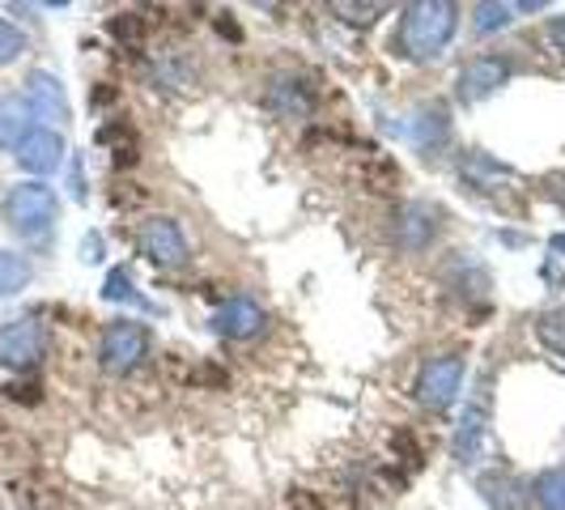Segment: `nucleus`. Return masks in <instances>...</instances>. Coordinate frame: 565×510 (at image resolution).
<instances>
[{
    "instance_id": "f257e3e1",
    "label": "nucleus",
    "mask_w": 565,
    "mask_h": 510,
    "mask_svg": "<svg viewBox=\"0 0 565 510\" xmlns=\"http://www.w3.org/2000/svg\"><path fill=\"white\" fill-rule=\"evenodd\" d=\"M459 30V9L443 4V0H422V4H408L404 18H399V52L408 60H438L447 52V43Z\"/></svg>"
},
{
    "instance_id": "f03ea898",
    "label": "nucleus",
    "mask_w": 565,
    "mask_h": 510,
    "mask_svg": "<svg viewBox=\"0 0 565 510\" xmlns=\"http://www.w3.org/2000/svg\"><path fill=\"white\" fill-rule=\"evenodd\" d=\"M0 213H4V226L13 230L18 238L39 243V238H47V234H52V226H56L60 200H56V192H52L47 183L30 179V183L9 188V196L0 200Z\"/></svg>"
},
{
    "instance_id": "7ed1b4c3",
    "label": "nucleus",
    "mask_w": 565,
    "mask_h": 510,
    "mask_svg": "<svg viewBox=\"0 0 565 510\" xmlns=\"http://www.w3.org/2000/svg\"><path fill=\"white\" fill-rule=\"evenodd\" d=\"M149 328L137 323V319H119V323H107V332L98 340V362L107 374H132L149 358Z\"/></svg>"
},
{
    "instance_id": "20e7f679",
    "label": "nucleus",
    "mask_w": 565,
    "mask_h": 510,
    "mask_svg": "<svg viewBox=\"0 0 565 510\" xmlns=\"http://www.w3.org/2000/svg\"><path fill=\"white\" fill-rule=\"evenodd\" d=\"M43 358H47V328H43L34 315L0 323V366L34 370Z\"/></svg>"
},
{
    "instance_id": "39448f33",
    "label": "nucleus",
    "mask_w": 565,
    "mask_h": 510,
    "mask_svg": "<svg viewBox=\"0 0 565 510\" xmlns=\"http://www.w3.org/2000/svg\"><path fill=\"white\" fill-rule=\"evenodd\" d=\"M489 417H493L489 413V379H481L477 392L463 404V417H459V429H455V459L463 468H472L484 455V447H489Z\"/></svg>"
},
{
    "instance_id": "423d86ee",
    "label": "nucleus",
    "mask_w": 565,
    "mask_h": 510,
    "mask_svg": "<svg viewBox=\"0 0 565 510\" xmlns=\"http://www.w3.org/2000/svg\"><path fill=\"white\" fill-rule=\"evenodd\" d=\"M459 387H463V353H438V358H429L422 379H417V396L434 413L451 408Z\"/></svg>"
},
{
    "instance_id": "0eeeda50",
    "label": "nucleus",
    "mask_w": 565,
    "mask_h": 510,
    "mask_svg": "<svg viewBox=\"0 0 565 510\" xmlns=\"http://www.w3.org/2000/svg\"><path fill=\"white\" fill-rule=\"evenodd\" d=\"M137 247L141 255L153 264V268H179L188 264V238H183V226L174 217H149L137 234Z\"/></svg>"
},
{
    "instance_id": "6e6552de",
    "label": "nucleus",
    "mask_w": 565,
    "mask_h": 510,
    "mask_svg": "<svg viewBox=\"0 0 565 510\" xmlns=\"http://www.w3.org/2000/svg\"><path fill=\"white\" fill-rule=\"evenodd\" d=\"M510 60L507 56H477L468 60L463 68H459V82H455V94L463 98V103H481L489 94H498L502 85L510 82Z\"/></svg>"
},
{
    "instance_id": "1a4fd4ad",
    "label": "nucleus",
    "mask_w": 565,
    "mask_h": 510,
    "mask_svg": "<svg viewBox=\"0 0 565 510\" xmlns=\"http://www.w3.org/2000/svg\"><path fill=\"white\" fill-rule=\"evenodd\" d=\"M438 217H443V213H438L434 204L408 200V204L396 213V243L404 247V252H425V247L438 238V230H443Z\"/></svg>"
},
{
    "instance_id": "9d476101",
    "label": "nucleus",
    "mask_w": 565,
    "mask_h": 510,
    "mask_svg": "<svg viewBox=\"0 0 565 510\" xmlns=\"http://www.w3.org/2000/svg\"><path fill=\"white\" fill-rule=\"evenodd\" d=\"M13 158H18V167L30 170V174H52V170H60V162H64V137H60L56 128L39 124V128H30L26 141L13 149Z\"/></svg>"
},
{
    "instance_id": "9b49d317",
    "label": "nucleus",
    "mask_w": 565,
    "mask_h": 510,
    "mask_svg": "<svg viewBox=\"0 0 565 510\" xmlns=\"http://www.w3.org/2000/svg\"><path fill=\"white\" fill-rule=\"evenodd\" d=\"M30 103V111L34 119H47V124H68V94H64V85H60L56 73H43V68H34L26 77V94H22Z\"/></svg>"
},
{
    "instance_id": "f8f14e48",
    "label": "nucleus",
    "mask_w": 565,
    "mask_h": 510,
    "mask_svg": "<svg viewBox=\"0 0 565 510\" xmlns=\"http://www.w3.org/2000/svg\"><path fill=\"white\" fill-rule=\"evenodd\" d=\"M264 323H268V315L259 302L252 298H230L222 311L213 315V332L226 340H252L264 332Z\"/></svg>"
},
{
    "instance_id": "ddd939ff",
    "label": "nucleus",
    "mask_w": 565,
    "mask_h": 510,
    "mask_svg": "<svg viewBox=\"0 0 565 510\" xmlns=\"http://www.w3.org/2000/svg\"><path fill=\"white\" fill-rule=\"evenodd\" d=\"M264 103H268V111L281 115V119H307L315 107V94L302 77H289V73H285V77H273Z\"/></svg>"
},
{
    "instance_id": "4468645a",
    "label": "nucleus",
    "mask_w": 565,
    "mask_h": 510,
    "mask_svg": "<svg viewBox=\"0 0 565 510\" xmlns=\"http://www.w3.org/2000/svg\"><path fill=\"white\" fill-rule=\"evenodd\" d=\"M34 128V111L22 94H4L0 98V149H18Z\"/></svg>"
},
{
    "instance_id": "2eb2a0df",
    "label": "nucleus",
    "mask_w": 565,
    "mask_h": 510,
    "mask_svg": "<svg viewBox=\"0 0 565 510\" xmlns=\"http://www.w3.org/2000/svg\"><path fill=\"white\" fill-rule=\"evenodd\" d=\"M34 277V264H30L26 255L18 252H0V298H13V294H22Z\"/></svg>"
},
{
    "instance_id": "dca6fc26",
    "label": "nucleus",
    "mask_w": 565,
    "mask_h": 510,
    "mask_svg": "<svg viewBox=\"0 0 565 510\" xmlns=\"http://www.w3.org/2000/svg\"><path fill=\"white\" fill-rule=\"evenodd\" d=\"M532 498L540 510H565V468H548L540 472L532 485Z\"/></svg>"
},
{
    "instance_id": "f3484780",
    "label": "nucleus",
    "mask_w": 565,
    "mask_h": 510,
    "mask_svg": "<svg viewBox=\"0 0 565 510\" xmlns=\"http://www.w3.org/2000/svg\"><path fill=\"white\" fill-rule=\"evenodd\" d=\"M536 340L548 349V353L565 358V307H553V311L540 315V319H536Z\"/></svg>"
},
{
    "instance_id": "a211bd4d",
    "label": "nucleus",
    "mask_w": 565,
    "mask_h": 510,
    "mask_svg": "<svg viewBox=\"0 0 565 510\" xmlns=\"http://www.w3.org/2000/svg\"><path fill=\"white\" fill-rule=\"evenodd\" d=\"M103 298H107V302H132V307H145V311H149V302L137 294V285H132V277H128V268H111V273H107Z\"/></svg>"
},
{
    "instance_id": "6ab92c4d",
    "label": "nucleus",
    "mask_w": 565,
    "mask_h": 510,
    "mask_svg": "<svg viewBox=\"0 0 565 510\" xmlns=\"http://www.w3.org/2000/svg\"><path fill=\"white\" fill-rule=\"evenodd\" d=\"M447 132H451V128H447V115L434 107L429 115H422V119H417V128H413V141L422 145V149H434L438 141H447Z\"/></svg>"
},
{
    "instance_id": "aec40b11",
    "label": "nucleus",
    "mask_w": 565,
    "mask_h": 510,
    "mask_svg": "<svg viewBox=\"0 0 565 510\" xmlns=\"http://www.w3.org/2000/svg\"><path fill=\"white\" fill-rule=\"evenodd\" d=\"M22 52H26V34L13 26V22H4V18H0V68H4V64H13Z\"/></svg>"
},
{
    "instance_id": "412c9836",
    "label": "nucleus",
    "mask_w": 565,
    "mask_h": 510,
    "mask_svg": "<svg viewBox=\"0 0 565 510\" xmlns=\"http://www.w3.org/2000/svg\"><path fill=\"white\" fill-rule=\"evenodd\" d=\"M510 4H481L477 9V34H493V30L510 26Z\"/></svg>"
},
{
    "instance_id": "4be33fe9",
    "label": "nucleus",
    "mask_w": 565,
    "mask_h": 510,
    "mask_svg": "<svg viewBox=\"0 0 565 510\" xmlns=\"http://www.w3.org/2000/svg\"><path fill=\"white\" fill-rule=\"evenodd\" d=\"M111 34H115V39H124V43H141V18H137V13H124V18H115Z\"/></svg>"
},
{
    "instance_id": "5701e85b",
    "label": "nucleus",
    "mask_w": 565,
    "mask_h": 510,
    "mask_svg": "<svg viewBox=\"0 0 565 510\" xmlns=\"http://www.w3.org/2000/svg\"><path fill=\"white\" fill-rule=\"evenodd\" d=\"M337 13H349V22H362V26H370V22L383 13V4H337Z\"/></svg>"
},
{
    "instance_id": "b1692460",
    "label": "nucleus",
    "mask_w": 565,
    "mask_h": 510,
    "mask_svg": "<svg viewBox=\"0 0 565 510\" xmlns=\"http://www.w3.org/2000/svg\"><path fill=\"white\" fill-rule=\"evenodd\" d=\"M289 510H323V507L315 502L311 493H294V498H289Z\"/></svg>"
},
{
    "instance_id": "393cba45",
    "label": "nucleus",
    "mask_w": 565,
    "mask_h": 510,
    "mask_svg": "<svg viewBox=\"0 0 565 510\" xmlns=\"http://www.w3.org/2000/svg\"><path fill=\"white\" fill-rule=\"evenodd\" d=\"M85 259H103V243H98V238H85Z\"/></svg>"
},
{
    "instance_id": "a878e982",
    "label": "nucleus",
    "mask_w": 565,
    "mask_h": 510,
    "mask_svg": "<svg viewBox=\"0 0 565 510\" xmlns=\"http://www.w3.org/2000/svg\"><path fill=\"white\" fill-rule=\"evenodd\" d=\"M553 43L562 47V56H565V18H557V22H553Z\"/></svg>"
},
{
    "instance_id": "bb28decb",
    "label": "nucleus",
    "mask_w": 565,
    "mask_h": 510,
    "mask_svg": "<svg viewBox=\"0 0 565 510\" xmlns=\"http://www.w3.org/2000/svg\"><path fill=\"white\" fill-rule=\"evenodd\" d=\"M553 252L565 255V234H557V238H553Z\"/></svg>"
}]
</instances>
